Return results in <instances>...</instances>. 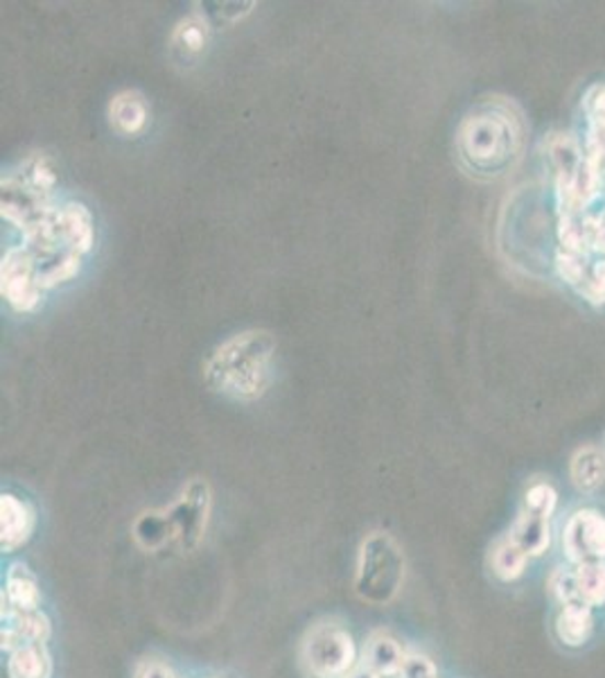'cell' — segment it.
I'll list each match as a JSON object with an SVG mask.
<instances>
[{"mask_svg": "<svg viewBox=\"0 0 605 678\" xmlns=\"http://www.w3.org/2000/svg\"><path fill=\"white\" fill-rule=\"evenodd\" d=\"M59 175L53 158L34 152L10 168L0 181V213L23 231L59 202Z\"/></svg>", "mask_w": 605, "mask_h": 678, "instance_id": "5b68a950", "label": "cell"}, {"mask_svg": "<svg viewBox=\"0 0 605 678\" xmlns=\"http://www.w3.org/2000/svg\"><path fill=\"white\" fill-rule=\"evenodd\" d=\"M551 513H553V511L536 509V507L524 504L508 536H511L524 552H527L529 556H540V554H545L547 547H549V543H551V534H549Z\"/></svg>", "mask_w": 605, "mask_h": 678, "instance_id": "7c38bea8", "label": "cell"}, {"mask_svg": "<svg viewBox=\"0 0 605 678\" xmlns=\"http://www.w3.org/2000/svg\"><path fill=\"white\" fill-rule=\"evenodd\" d=\"M579 294L590 301L592 305H603L605 303V256H601L598 260H592L590 274L585 278L583 288L579 290Z\"/></svg>", "mask_w": 605, "mask_h": 678, "instance_id": "603a6c76", "label": "cell"}, {"mask_svg": "<svg viewBox=\"0 0 605 678\" xmlns=\"http://www.w3.org/2000/svg\"><path fill=\"white\" fill-rule=\"evenodd\" d=\"M32 530H34L32 507L12 493H3V498H0V532H3V552H14L23 543H27V538L32 536Z\"/></svg>", "mask_w": 605, "mask_h": 678, "instance_id": "4fadbf2b", "label": "cell"}, {"mask_svg": "<svg viewBox=\"0 0 605 678\" xmlns=\"http://www.w3.org/2000/svg\"><path fill=\"white\" fill-rule=\"evenodd\" d=\"M107 113H109L111 127L123 136L143 134L149 125V115H152L147 98L134 89L115 93L109 102Z\"/></svg>", "mask_w": 605, "mask_h": 678, "instance_id": "8fae6325", "label": "cell"}, {"mask_svg": "<svg viewBox=\"0 0 605 678\" xmlns=\"http://www.w3.org/2000/svg\"><path fill=\"white\" fill-rule=\"evenodd\" d=\"M592 267V258L590 256H581V254H570V252H558L556 254V269L560 274V278L570 288H574L576 292L583 288L585 278L590 274Z\"/></svg>", "mask_w": 605, "mask_h": 678, "instance_id": "44dd1931", "label": "cell"}, {"mask_svg": "<svg viewBox=\"0 0 605 678\" xmlns=\"http://www.w3.org/2000/svg\"><path fill=\"white\" fill-rule=\"evenodd\" d=\"M397 678H438V674L434 660H429L425 654H407Z\"/></svg>", "mask_w": 605, "mask_h": 678, "instance_id": "d4e9b609", "label": "cell"}, {"mask_svg": "<svg viewBox=\"0 0 605 678\" xmlns=\"http://www.w3.org/2000/svg\"><path fill=\"white\" fill-rule=\"evenodd\" d=\"M405 581V554L386 532H373L359 547L355 590L361 600L384 607Z\"/></svg>", "mask_w": 605, "mask_h": 678, "instance_id": "8992f818", "label": "cell"}, {"mask_svg": "<svg viewBox=\"0 0 605 678\" xmlns=\"http://www.w3.org/2000/svg\"><path fill=\"white\" fill-rule=\"evenodd\" d=\"M562 547L570 562L603 564L605 562V515L594 509L576 511L562 532Z\"/></svg>", "mask_w": 605, "mask_h": 678, "instance_id": "9c48e42d", "label": "cell"}, {"mask_svg": "<svg viewBox=\"0 0 605 678\" xmlns=\"http://www.w3.org/2000/svg\"><path fill=\"white\" fill-rule=\"evenodd\" d=\"M527 558L529 554L524 552L511 536H506L497 541V545L493 547L491 566L502 581H515L517 577H522L524 568H527Z\"/></svg>", "mask_w": 605, "mask_h": 678, "instance_id": "d6986e66", "label": "cell"}, {"mask_svg": "<svg viewBox=\"0 0 605 678\" xmlns=\"http://www.w3.org/2000/svg\"><path fill=\"white\" fill-rule=\"evenodd\" d=\"M10 678H51L53 658L46 643H27L10 654Z\"/></svg>", "mask_w": 605, "mask_h": 678, "instance_id": "2e32d148", "label": "cell"}, {"mask_svg": "<svg viewBox=\"0 0 605 678\" xmlns=\"http://www.w3.org/2000/svg\"><path fill=\"white\" fill-rule=\"evenodd\" d=\"M0 294L19 314L36 312L48 297L38 286L32 265L16 245L5 252L3 263H0Z\"/></svg>", "mask_w": 605, "mask_h": 678, "instance_id": "ba28073f", "label": "cell"}, {"mask_svg": "<svg viewBox=\"0 0 605 678\" xmlns=\"http://www.w3.org/2000/svg\"><path fill=\"white\" fill-rule=\"evenodd\" d=\"M524 147V125L513 102L489 98L470 109L457 130V158L474 179L506 175Z\"/></svg>", "mask_w": 605, "mask_h": 678, "instance_id": "7a4b0ae2", "label": "cell"}, {"mask_svg": "<svg viewBox=\"0 0 605 678\" xmlns=\"http://www.w3.org/2000/svg\"><path fill=\"white\" fill-rule=\"evenodd\" d=\"M603 218H605V213H603Z\"/></svg>", "mask_w": 605, "mask_h": 678, "instance_id": "83f0119b", "label": "cell"}, {"mask_svg": "<svg viewBox=\"0 0 605 678\" xmlns=\"http://www.w3.org/2000/svg\"><path fill=\"white\" fill-rule=\"evenodd\" d=\"M19 252L34 269L38 286L48 294L82 274L96 247V220L87 204L59 199L23 231Z\"/></svg>", "mask_w": 605, "mask_h": 678, "instance_id": "6da1fadb", "label": "cell"}, {"mask_svg": "<svg viewBox=\"0 0 605 678\" xmlns=\"http://www.w3.org/2000/svg\"><path fill=\"white\" fill-rule=\"evenodd\" d=\"M346 678H382L378 671H373L371 667H367V665H361V667H355Z\"/></svg>", "mask_w": 605, "mask_h": 678, "instance_id": "4316f807", "label": "cell"}, {"mask_svg": "<svg viewBox=\"0 0 605 678\" xmlns=\"http://www.w3.org/2000/svg\"><path fill=\"white\" fill-rule=\"evenodd\" d=\"M278 342L265 329H249L226 337L204 363L206 387L231 401H258L273 382Z\"/></svg>", "mask_w": 605, "mask_h": 678, "instance_id": "3957f363", "label": "cell"}, {"mask_svg": "<svg viewBox=\"0 0 605 678\" xmlns=\"http://www.w3.org/2000/svg\"><path fill=\"white\" fill-rule=\"evenodd\" d=\"M213 38V27L209 16L192 12L183 16L170 34V53L179 64H197L206 55Z\"/></svg>", "mask_w": 605, "mask_h": 678, "instance_id": "30bf717a", "label": "cell"}, {"mask_svg": "<svg viewBox=\"0 0 605 678\" xmlns=\"http://www.w3.org/2000/svg\"><path fill=\"white\" fill-rule=\"evenodd\" d=\"M570 475H572V485L579 491L583 493L596 491L605 482V453L596 446H583L572 457Z\"/></svg>", "mask_w": 605, "mask_h": 678, "instance_id": "e0dca14e", "label": "cell"}, {"mask_svg": "<svg viewBox=\"0 0 605 678\" xmlns=\"http://www.w3.org/2000/svg\"><path fill=\"white\" fill-rule=\"evenodd\" d=\"M549 588H551L553 597L562 607L585 604L583 597H581V590H579L576 573H568L564 568H556V573L549 579Z\"/></svg>", "mask_w": 605, "mask_h": 678, "instance_id": "7402d4cb", "label": "cell"}, {"mask_svg": "<svg viewBox=\"0 0 605 678\" xmlns=\"http://www.w3.org/2000/svg\"><path fill=\"white\" fill-rule=\"evenodd\" d=\"M583 113L587 125H605V82L594 85L583 98Z\"/></svg>", "mask_w": 605, "mask_h": 678, "instance_id": "cb8c5ba5", "label": "cell"}, {"mask_svg": "<svg viewBox=\"0 0 605 678\" xmlns=\"http://www.w3.org/2000/svg\"><path fill=\"white\" fill-rule=\"evenodd\" d=\"M209 513L211 487L201 477H192L170 507L147 511L138 518L134 536L145 549H158L168 543H177L183 552H190L206 532Z\"/></svg>", "mask_w": 605, "mask_h": 678, "instance_id": "277c9868", "label": "cell"}, {"mask_svg": "<svg viewBox=\"0 0 605 678\" xmlns=\"http://www.w3.org/2000/svg\"><path fill=\"white\" fill-rule=\"evenodd\" d=\"M576 581L583 602L590 607L605 604V564H583L576 568Z\"/></svg>", "mask_w": 605, "mask_h": 678, "instance_id": "ffe728a7", "label": "cell"}, {"mask_svg": "<svg viewBox=\"0 0 605 678\" xmlns=\"http://www.w3.org/2000/svg\"><path fill=\"white\" fill-rule=\"evenodd\" d=\"M138 678H179L166 663H158V660H149L141 667L138 671Z\"/></svg>", "mask_w": 605, "mask_h": 678, "instance_id": "484cf974", "label": "cell"}, {"mask_svg": "<svg viewBox=\"0 0 605 678\" xmlns=\"http://www.w3.org/2000/svg\"><path fill=\"white\" fill-rule=\"evenodd\" d=\"M592 626H594V620H592L590 604L562 607L556 620V633L568 647H581L583 643H587Z\"/></svg>", "mask_w": 605, "mask_h": 678, "instance_id": "ac0fdd59", "label": "cell"}, {"mask_svg": "<svg viewBox=\"0 0 605 678\" xmlns=\"http://www.w3.org/2000/svg\"><path fill=\"white\" fill-rule=\"evenodd\" d=\"M3 604L16 611H38V604H42V590H38L36 577L27 570V566L14 564L8 570Z\"/></svg>", "mask_w": 605, "mask_h": 678, "instance_id": "9a60e30c", "label": "cell"}, {"mask_svg": "<svg viewBox=\"0 0 605 678\" xmlns=\"http://www.w3.org/2000/svg\"><path fill=\"white\" fill-rule=\"evenodd\" d=\"M405 658L407 654L402 645L384 631L373 633L365 647V665L378 671L382 678H397Z\"/></svg>", "mask_w": 605, "mask_h": 678, "instance_id": "5bb4252c", "label": "cell"}, {"mask_svg": "<svg viewBox=\"0 0 605 678\" xmlns=\"http://www.w3.org/2000/svg\"><path fill=\"white\" fill-rule=\"evenodd\" d=\"M355 658L352 635L335 622L310 629L301 647V660L314 678H346L355 669Z\"/></svg>", "mask_w": 605, "mask_h": 678, "instance_id": "52a82bcc", "label": "cell"}]
</instances>
